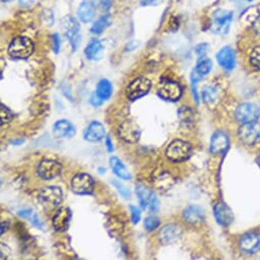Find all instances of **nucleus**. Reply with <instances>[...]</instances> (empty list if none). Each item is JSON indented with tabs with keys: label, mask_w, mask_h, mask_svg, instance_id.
<instances>
[{
	"label": "nucleus",
	"mask_w": 260,
	"mask_h": 260,
	"mask_svg": "<svg viewBox=\"0 0 260 260\" xmlns=\"http://www.w3.org/2000/svg\"><path fill=\"white\" fill-rule=\"evenodd\" d=\"M34 52L33 41L24 36L15 38L9 46V54L16 59H27Z\"/></svg>",
	"instance_id": "f257e3e1"
},
{
	"label": "nucleus",
	"mask_w": 260,
	"mask_h": 260,
	"mask_svg": "<svg viewBox=\"0 0 260 260\" xmlns=\"http://www.w3.org/2000/svg\"><path fill=\"white\" fill-rule=\"evenodd\" d=\"M192 154V146L181 139L174 140L167 148V157L174 162H181L187 160Z\"/></svg>",
	"instance_id": "f03ea898"
},
{
	"label": "nucleus",
	"mask_w": 260,
	"mask_h": 260,
	"mask_svg": "<svg viewBox=\"0 0 260 260\" xmlns=\"http://www.w3.org/2000/svg\"><path fill=\"white\" fill-rule=\"evenodd\" d=\"M233 21V13L225 10H217L211 20L210 30L218 35H224L229 32Z\"/></svg>",
	"instance_id": "7ed1b4c3"
},
{
	"label": "nucleus",
	"mask_w": 260,
	"mask_h": 260,
	"mask_svg": "<svg viewBox=\"0 0 260 260\" xmlns=\"http://www.w3.org/2000/svg\"><path fill=\"white\" fill-rule=\"evenodd\" d=\"M238 135L240 140L246 145H255L260 142V123L257 121L243 123L239 131Z\"/></svg>",
	"instance_id": "20e7f679"
},
{
	"label": "nucleus",
	"mask_w": 260,
	"mask_h": 260,
	"mask_svg": "<svg viewBox=\"0 0 260 260\" xmlns=\"http://www.w3.org/2000/svg\"><path fill=\"white\" fill-rule=\"evenodd\" d=\"M136 194L142 209H149L150 211H156L159 206V202L155 194L147 186L143 184L136 185Z\"/></svg>",
	"instance_id": "39448f33"
},
{
	"label": "nucleus",
	"mask_w": 260,
	"mask_h": 260,
	"mask_svg": "<svg viewBox=\"0 0 260 260\" xmlns=\"http://www.w3.org/2000/svg\"><path fill=\"white\" fill-rule=\"evenodd\" d=\"M39 201L40 203L48 209L54 208L62 202L63 193L59 187L56 186H49L41 190L39 194Z\"/></svg>",
	"instance_id": "423d86ee"
},
{
	"label": "nucleus",
	"mask_w": 260,
	"mask_h": 260,
	"mask_svg": "<svg viewBox=\"0 0 260 260\" xmlns=\"http://www.w3.org/2000/svg\"><path fill=\"white\" fill-rule=\"evenodd\" d=\"M157 93L165 100L177 101L181 98L183 91L179 83L170 79H164L158 84Z\"/></svg>",
	"instance_id": "0eeeda50"
},
{
	"label": "nucleus",
	"mask_w": 260,
	"mask_h": 260,
	"mask_svg": "<svg viewBox=\"0 0 260 260\" xmlns=\"http://www.w3.org/2000/svg\"><path fill=\"white\" fill-rule=\"evenodd\" d=\"M150 88H151L150 80H148L145 77L137 78L129 83V85L126 87V90H125L126 97L129 100H137L145 96L146 94H148V92L150 91Z\"/></svg>",
	"instance_id": "6e6552de"
},
{
	"label": "nucleus",
	"mask_w": 260,
	"mask_h": 260,
	"mask_svg": "<svg viewBox=\"0 0 260 260\" xmlns=\"http://www.w3.org/2000/svg\"><path fill=\"white\" fill-rule=\"evenodd\" d=\"M118 134L123 141L127 143H136L140 139L141 129L134 120L127 119L119 125Z\"/></svg>",
	"instance_id": "1a4fd4ad"
},
{
	"label": "nucleus",
	"mask_w": 260,
	"mask_h": 260,
	"mask_svg": "<svg viewBox=\"0 0 260 260\" xmlns=\"http://www.w3.org/2000/svg\"><path fill=\"white\" fill-rule=\"evenodd\" d=\"M71 188L79 195L91 194L94 190V180L88 174H78L72 179Z\"/></svg>",
	"instance_id": "9d476101"
},
{
	"label": "nucleus",
	"mask_w": 260,
	"mask_h": 260,
	"mask_svg": "<svg viewBox=\"0 0 260 260\" xmlns=\"http://www.w3.org/2000/svg\"><path fill=\"white\" fill-rule=\"evenodd\" d=\"M236 118L242 122H252L256 121L260 116V109L257 105L253 103H243L239 105L235 111Z\"/></svg>",
	"instance_id": "9b49d317"
},
{
	"label": "nucleus",
	"mask_w": 260,
	"mask_h": 260,
	"mask_svg": "<svg viewBox=\"0 0 260 260\" xmlns=\"http://www.w3.org/2000/svg\"><path fill=\"white\" fill-rule=\"evenodd\" d=\"M63 26L62 28L64 29L66 36L70 40L71 45L74 49V51L77 50L80 40H81V35H80V24L79 22L73 18V17H67L63 21Z\"/></svg>",
	"instance_id": "f8f14e48"
},
{
	"label": "nucleus",
	"mask_w": 260,
	"mask_h": 260,
	"mask_svg": "<svg viewBox=\"0 0 260 260\" xmlns=\"http://www.w3.org/2000/svg\"><path fill=\"white\" fill-rule=\"evenodd\" d=\"M61 165L52 159H44L38 166V175L44 180H51L60 174Z\"/></svg>",
	"instance_id": "ddd939ff"
},
{
	"label": "nucleus",
	"mask_w": 260,
	"mask_h": 260,
	"mask_svg": "<svg viewBox=\"0 0 260 260\" xmlns=\"http://www.w3.org/2000/svg\"><path fill=\"white\" fill-rule=\"evenodd\" d=\"M216 60L222 69L232 71L236 66V54L231 47L224 46L216 53Z\"/></svg>",
	"instance_id": "4468645a"
},
{
	"label": "nucleus",
	"mask_w": 260,
	"mask_h": 260,
	"mask_svg": "<svg viewBox=\"0 0 260 260\" xmlns=\"http://www.w3.org/2000/svg\"><path fill=\"white\" fill-rule=\"evenodd\" d=\"M240 248L247 254H254L260 250V236L257 234H247L240 240Z\"/></svg>",
	"instance_id": "2eb2a0df"
},
{
	"label": "nucleus",
	"mask_w": 260,
	"mask_h": 260,
	"mask_svg": "<svg viewBox=\"0 0 260 260\" xmlns=\"http://www.w3.org/2000/svg\"><path fill=\"white\" fill-rule=\"evenodd\" d=\"M182 235V230L178 224L170 223L165 225L159 232V240L162 244L168 245L176 242Z\"/></svg>",
	"instance_id": "dca6fc26"
},
{
	"label": "nucleus",
	"mask_w": 260,
	"mask_h": 260,
	"mask_svg": "<svg viewBox=\"0 0 260 260\" xmlns=\"http://www.w3.org/2000/svg\"><path fill=\"white\" fill-rule=\"evenodd\" d=\"M105 136V127L100 121H92L84 133L85 140L89 142H98Z\"/></svg>",
	"instance_id": "f3484780"
},
{
	"label": "nucleus",
	"mask_w": 260,
	"mask_h": 260,
	"mask_svg": "<svg viewBox=\"0 0 260 260\" xmlns=\"http://www.w3.org/2000/svg\"><path fill=\"white\" fill-rule=\"evenodd\" d=\"M212 69V62L209 58L202 56L198 59L195 69L191 75V81L197 83L203 79L204 76L208 75Z\"/></svg>",
	"instance_id": "a211bd4d"
},
{
	"label": "nucleus",
	"mask_w": 260,
	"mask_h": 260,
	"mask_svg": "<svg viewBox=\"0 0 260 260\" xmlns=\"http://www.w3.org/2000/svg\"><path fill=\"white\" fill-rule=\"evenodd\" d=\"M71 219H72L71 209L68 207H62L53 216V219H52L53 228L58 232H63L68 230Z\"/></svg>",
	"instance_id": "6ab92c4d"
},
{
	"label": "nucleus",
	"mask_w": 260,
	"mask_h": 260,
	"mask_svg": "<svg viewBox=\"0 0 260 260\" xmlns=\"http://www.w3.org/2000/svg\"><path fill=\"white\" fill-rule=\"evenodd\" d=\"M53 134L56 138H71L76 134V128L67 119H59L53 125Z\"/></svg>",
	"instance_id": "aec40b11"
},
{
	"label": "nucleus",
	"mask_w": 260,
	"mask_h": 260,
	"mask_svg": "<svg viewBox=\"0 0 260 260\" xmlns=\"http://www.w3.org/2000/svg\"><path fill=\"white\" fill-rule=\"evenodd\" d=\"M214 216L221 225H229L234 220V214L231 208L223 202H218L214 206Z\"/></svg>",
	"instance_id": "412c9836"
},
{
	"label": "nucleus",
	"mask_w": 260,
	"mask_h": 260,
	"mask_svg": "<svg viewBox=\"0 0 260 260\" xmlns=\"http://www.w3.org/2000/svg\"><path fill=\"white\" fill-rule=\"evenodd\" d=\"M229 147V136L223 132H216L210 141V151L214 154L224 152Z\"/></svg>",
	"instance_id": "4be33fe9"
},
{
	"label": "nucleus",
	"mask_w": 260,
	"mask_h": 260,
	"mask_svg": "<svg viewBox=\"0 0 260 260\" xmlns=\"http://www.w3.org/2000/svg\"><path fill=\"white\" fill-rule=\"evenodd\" d=\"M78 18L81 22L88 24L93 21L95 14H96V8L93 5L92 2H89V0H85L83 2L79 9H78Z\"/></svg>",
	"instance_id": "5701e85b"
},
{
	"label": "nucleus",
	"mask_w": 260,
	"mask_h": 260,
	"mask_svg": "<svg viewBox=\"0 0 260 260\" xmlns=\"http://www.w3.org/2000/svg\"><path fill=\"white\" fill-rule=\"evenodd\" d=\"M103 45L99 40L93 39L91 40L86 48H85V55L89 60H99L102 58L103 55Z\"/></svg>",
	"instance_id": "b1692460"
},
{
	"label": "nucleus",
	"mask_w": 260,
	"mask_h": 260,
	"mask_svg": "<svg viewBox=\"0 0 260 260\" xmlns=\"http://www.w3.org/2000/svg\"><path fill=\"white\" fill-rule=\"evenodd\" d=\"M184 218L189 223H199L204 219V210L198 205H190L184 211Z\"/></svg>",
	"instance_id": "393cba45"
},
{
	"label": "nucleus",
	"mask_w": 260,
	"mask_h": 260,
	"mask_svg": "<svg viewBox=\"0 0 260 260\" xmlns=\"http://www.w3.org/2000/svg\"><path fill=\"white\" fill-rule=\"evenodd\" d=\"M158 190H169L175 184V179L168 172H161L157 174L152 181Z\"/></svg>",
	"instance_id": "a878e982"
},
{
	"label": "nucleus",
	"mask_w": 260,
	"mask_h": 260,
	"mask_svg": "<svg viewBox=\"0 0 260 260\" xmlns=\"http://www.w3.org/2000/svg\"><path fill=\"white\" fill-rule=\"evenodd\" d=\"M109 165H110V168H111L112 172L114 173V175L117 176L119 179L129 180L132 178L128 170L125 168V166L117 157H115V156L110 157Z\"/></svg>",
	"instance_id": "bb28decb"
},
{
	"label": "nucleus",
	"mask_w": 260,
	"mask_h": 260,
	"mask_svg": "<svg viewBox=\"0 0 260 260\" xmlns=\"http://www.w3.org/2000/svg\"><path fill=\"white\" fill-rule=\"evenodd\" d=\"M202 99L205 104L208 106H212L217 103L218 101V91L217 89L212 85H207L202 90Z\"/></svg>",
	"instance_id": "cd10ccee"
},
{
	"label": "nucleus",
	"mask_w": 260,
	"mask_h": 260,
	"mask_svg": "<svg viewBox=\"0 0 260 260\" xmlns=\"http://www.w3.org/2000/svg\"><path fill=\"white\" fill-rule=\"evenodd\" d=\"M103 101L107 100L111 97L112 95V85L111 83L106 80L102 79L98 82L97 87H96V92H95Z\"/></svg>",
	"instance_id": "c85d7f7f"
},
{
	"label": "nucleus",
	"mask_w": 260,
	"mask_h": 260,
	"mask_svg": "<svg viewBox=\"0 0 260 260\" xmlns=\"http://www.w3.org/2000/svg\"><path fill=\"white\" fill-rule=\"evenodd\" d=\"M109 24H110L109 16L108 15L102 16L94 22V24L91 28V33H93L95 35H100L106 30V28L109 26Z\"/></svg>",
	"instance_id": "c756f323"
},
{
	"label": "nucleus",
	"mask_w": 260,
	"mask_h": 260,
	"mask_svg": "<svg viewBox=\"0 0 260 260\" xmlns=\"http://www.w3.org/2000/svg\"><path fill=\"white\" fill-rule=\"evenodd\" d=\"M19 215L28 219L32 224H34L36 228L42 229L43 228V223L40 220V218L38 217V215L35 213V211H33L32 209L29 208H25V209H21L19 210Z\"/></svg>",
	"instance_id": "7c9ffc66"
},
{
	"label": "nucleus",
	"mask_w": 260,
	"mask_h": 260,
	"mask_svg": "<svg viewBox=\"0 0 260 260\" xmlns=\"http://www.w3.org/2000/svg\"><path fill=\"white\" fill-rule=\"evenodd\" d=\"M178 114L180 119L185 123H190L194 120V111L188 106H183L182 108H180Z\"/></svg>",
	"instance_id": "2f4dec72"
},
{
	"label": "nucleus",
	"mask_w": 260,
	"mask_h": 260,
	"mask_svg": "<svg viewBox=\"0 0 260 260\" xmlns=\"http://www.w3.org/2000/svg\"><path fill=\"white\" fill-rule=\"evenodd\" d=\"M250 63L258 71H260V46H256L252 49L249 56Z\"/></svg>",
	"instance_id": "473e14b6"
},
{
	"label": "nucleus",
	"mask_w": 260,
	"mask_h": 260,
	"mask_svg": "<svg viewBox=\"0 0 260 260\" xmlns=\"http://www.w3.org/2000/svg\"><path fill=\"white\" fill-rule=\"evenodd\" d=\"M159 223H160V220L158 217L154 216V215H150V216H147L144 220V226L147 231L151 232V231H154L156 230L158 226H159Z\"/></svg>",
	"instance_id": "72a5a7b5"
},
{
	"label": "nucleus",
	"mask_w": 260,
	"mask_h": 260,
	"mask_svg": "<svg viewBox=\"0 0 260 260\" xmlns=\"http://www.w3.org/2000/svg\"><path fill=\"white\" fill-rule=\"evenodd\" d=\"M0 118H2V124L9 123L13 119L12 111L3 103L0 104Z\"/></svg>",
	"instance_id": "f704fd0d"
},
{
	"label": "nucleus",
	"mask_w": 260,
	"mask_h": 260,
	"mask_svg": "<svg viewBox=\"0 0 260 260\" xmlns=\"http://www.w3.org/2000/svg\"><path fill=\"white\" fill-rule=\"evenodd\" d=\"M112 2L113 0H92L96 10H99L101 12L109 11L112 7Z\"/></svg>",
	"instance_id": "c9c22d12"
},
{
	"label": "nucleus",
	"mask_w": 260,
	"mask_h": 260,
	"mask_svg": "<svg viewBox=\"0 0 260 260\" xmlns=\"http://www.w3.org/2000/svg\"><path fill=\"white\" fill-rule=\"evenodd\" d=\"M112 185L115 187V189L117 190V192L125 199L129 198V196H131V192H129V190L120 182L118 181H112Z\"/></svg>",
	"instance_id": "e433bc0d"
},
{
	"label": "nucleus",
	"mask_w": 260,
	"mask_h": 260,
	"mask_svg": "<svg viewBox=\"0 0 260 260\" xmlns=\"http://www.w3.org/2000/svg\"><path fill=\"white\" fill-rule=\"evenodd\" d=\"M129 211H131V216H132V221L133 223H138L141 218V212L140 209L134 205H129Z\"/></svg>",
	"instance_id": "4c0bfd02"
},
{
	"label": "nucleus",
	"mask_w": 260,
	"mask_h": 260,
	"mask_svg": "<svg viewBox=\"0 0 260 260\" xmlns=\"http://www.w3.org/2000/svg\"><path fill=\"white\" fill-rule=\"evenodd\" d=\"M208 48H209V45L207 43H202V44H199L197 47H196V53L199 57H202V56H205L206 52L208 51Z\"/></svg>",
	"instance_id": "58836bf2"
},
{
	"label": "nucleus",
	"mask_w": 260,
	"mask_h": 260,
	"mask_svg": "<svg viewBox=\"0 0 260 260\" xmlns=\"http://www.w3.org/2000/svg\"><path fill=\"white\" fill-rule=\"evenodd\" d=\"M52 42H53V50L55 53H58L59 52V49H60V37L58 34H54L52 36Z\"/></svg>",
	"instance_id": "ea45409f"
},
{
	"label": "nucleus",
	"mask_w": 260,
	"mask_h": 260,
	"mask_svg": "<svg viewBox=\"0 0 260 260\" xmlns=\"http://www.w3.org/2000/svg\"><path fill=\"white\" fill-rule=\"evenodd\" d=\"M90 103H91V105L97 107V106H100L103 103V100L96 93H93L90 97Z\"/></svg>",
	"instance_id": "a19ab883"
},
{
	"label": "nucleus",
	"mask_w": 260,
	"mask_h": 260,
	"mask_svg": "<svg viewBox=\"0 0 260 260\" xmlns=\"http://www.w3.org/2000/svg\"><path fill=\"white\" fill-rule=\"evenodd\" d=\"M252 27L254 29V31L256 32V34L260 35V15L257 17V19L254 21V23L252 24Z\"/></svg>",
	"instance_id": "79ce46f5"
},
{
	"label": "nucleus",
	"mask_w": 260,
	"mask_h": 260,
	"mask_svg": "<svg viewBox=\"0 0 260 260\" xmlns=\"http://www.w3.org/2000/svg\"><path fill=\"white\" fill-rule=\"evenodd\" d=\"M158 0H140V5L142 7H151L157 5Z\"/></svg>",
	"instance_id": "37998d69"
},
{
	"label": "nucleus",
	"mask_w": 260,
	"mask_h": 260,
	"mask_svg": "<svg viewBox=\"0 0 260 260\" xmlns=\"http://www.w3.org/2000/svg\"><path fill=\"white\" fill-rule=\"evenodd\" d=\"M105 145H106V148H107V151H108V152H112V151H113V144H112V142H111V140H110L109 137L106 138V140H105Z\"/></svg>",
	"instance_id": "c03bdc74"
},
{
	"label": "nucleus",
	"mask_w": 260,
	"mask_h": 260,
	"mask_svg": "<svg viewBox=\"0 0 260 260\" xmlns=\"http://www.w3.org/2000/svg\"><path fill=\"white\" fill-rule=\"evenodd\" d=\"M24 142H25V140H23V139H19V140L12 141V144H13V145H21V144H23Z\"/></svg>",
	"instance_id": "a18cd8bd"
},
{
	"label": "nucleus",
	"mask_w": 260,
	"mask_h": 260,
	"mask_svg": "<svg viewBox=\"0 0 260 260\" xmlns=\"http://www.w3.org/2000/svg\"><path fill=\"white\" fill-rule=\"evenodd\" d=\"M98 172H99L101 175H102V174H105V169H104V168H99V169H98Z\"/></svg>",
	"instance_id": "49530a36"
},
{
	"label": "nucleus",
	"mask_w": 260,
	"mask_h": 260,
	"mask_svg": "<svg viewBox=\"0 0 260 260\" xmlns=\"http://www.w3.org/2000/svg\"><path fill=\"white\" fill-rule=\"evenodd\" d=\"M4 3H10V2H13V0H3Z\"/></svg>",
	"instance_id": "de8ad7c7"
},
{
	"label": "nucleus",
	"mask_w": 260,
	"mask_h": 260,
	"mask_svg": "<svg viewBox=\"0 0 260 260\" xmlns=\"http://www.w3.org/2000/svg\"><path fill=\"white\" fill-rule=\"evenodd\" d=\"M246 2H248V3H251V2H253V0H246Z\"/></svg>",
	"instance_id": "09e8293b"
},
{
	"label": "nucleus",
	"mask_w": 260,
	"mask_h": 260,
	"mask_svg": "<svg viewBox=\"0 0 260 260\" xmlns=\"http://www.w3.org/2000/svg\"><path fill=\"white\" fill-rule=\"evenodd\" d=\"M259 161H260V155H259Z\"/></svg>",
	"instance_id": "8fccbe9b"
}]
</instances>
